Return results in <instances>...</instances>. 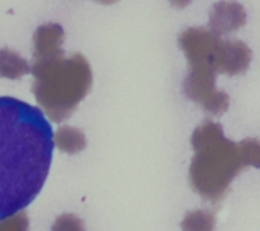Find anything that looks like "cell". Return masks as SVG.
I'll return each instance as SVG.
<instances>
[{"instance_id":"6da1fadb","label":"cell","mask_w":260,"mask_h":231,"mask_svg":"<svg viewBox=\"0 0 260 231\" xmlns=\"http://www.w3.org/2000/svg\"><path fill=\"white\" fill-rule=\"evenodd\" d=\"M53 131L42 109L0 96V220L24 211L45 185Z\"/></svg>"},{"instance_id":"9a60e30c","label":"cell","mask_w":260,"mask_h":231,"mask_svg":"<svg viewBox=\"0 0 260 231\" xmlns=\"http://www.w3.org/2000/svg\"><path fill=\"white\" fill-rule=\"evenodd\" d=\"M94 2L99 3V4L108 5V4H114V3H117V2H118V0H94Z\"/></svg>"},{"instance_id":"8fae6325","label":"cell","mask_w":260,"mask_h":231,"mask_svg":"<svg viewBox=\"0 0 260 231\" xmlns=\"http://www.w3.org/2000/svg\"><path fill=\"white\" fill-rule=\"evenodd\" d=\"M245 167L260 168V140L245 139L239 144Z\"/></svg>"},{"instance_id":"ba28073f","label":"cell","mask_w":260,"mask_h":231,"mask_svg":"<svg viewBox=\"0 0 260 231\" xmlns=\"http://www.w3.org/2000/svg\"><path fill=\"white\" fill-rule=\"evenodd\" d=\"M53 144L66 154H78L86 147V139L83 131L73 126H61L53 135Z\"/></svg>"},{"instance_id":"7a4b0ae2","label":"cell","mask_w":260,"mask_h":231,"mask_svg":"<svg viewBox=\"0 0 260 231\" xmlns=\"http://www.w3.org/2000/svg\"><path fill=\"white\" fill-rule=\"evenodd\" d=\"M194 156L189 168V183L197 194L212 203L226 197L233 180L245 169L239 144L223 135L220 123L203 122L193 131Z\"/></svg>"},{"instance_id":"8992f818","label":"cell","mask_w":260,"mask_h":231,"mask_svg":"<svg viewBox=\"0 0 260 231\" xmlns=\"http://www.w3.org/2000/svg\"><path fill=\"white\" fill-rule=\"evenodd\" d=\"M246 23V12L236 0H222L211 8L208 28L221 37L243 28Z\"/></svg>"},{"instance_id":"9c48e42d","label":"cell","mask_w":260,"mask_h":231,"mask_svg":"<svg viewBox=\"0 0 260 231\" xmlns=\"http://www.w3.org/2000/svg\"><path fill=\"white\" fill-rule=\"evenodd\" d=\"M30 73V63L10 48L0 50V78L17 80Z\"/></svg>"},{"instance_id":"4fadbf2b","label":"cell","mask_w":260,"mask_h":231,"mask_svg":"<svg viewBox=\"0 0 260 231\" xmlns=\"http://www.w3.org/2000/svg\"><path fill=\"white\" fill-rule=\"evenodd\" d=\"M51 231H85V226L83 220L78 216L73 213H63L56 218Z\"/></svg>"},{"instance_id":"30bf717a","label":"cell","mask_w":260,"mask_h":231,"mask_svg":"<svg viewBox=\"0 0 260 231\" xmlns=\"http://www.w3.org/2000/svg\"><path fill=\"white\" fill-rule=\"evenodd\" d=\"M182 231H215L216 213L210 210L188 212L182 221Z\"/></svg>"},{"instance_id":"5bb4252c","label":"cell","mask_w":260,"mask_h":231,"mask_svg":"<svg viewBox=\"0 0 260 231\" xmlns=\"http://www.w3.org/2000/svg\"><path fill=\"white\" fill-rule=\"evenodd\" d=\"M169 2L177 8H185L192 3V0H169Z\"/></svg>"},{"instance_id":"5b68a950","label":"cell","mask_w":260,"mask_h":231,"mask_svg":"<svg viewBox=\"0 0 260 231\" xmlns=\"http://www.w3.org/2000/svg\"><path fill=\"white\" fill-rule=\"evenodd\" d=\"M251 62V50L241 41H225L220 38L215 48V63L218 74L241 75Z\"/></svg>"},{"instance_id":"52a82bcc","label":"cell","mask_w":260,"mask_h":231,"mask_svg":"<svg viewBox=\"0 0 260 231\" xmlns=\"http://www.w3.org/2000/svg\"><path fill=\"white\" fill-rule=\"evenodd\" d=\"M65 38L62 27L57 23H46L36 29L33 36V60H48L63 55Z\"/></svg>"},{"instance_id":"7c38bea8","label":"cell","mask_w":260,"mask_h":231,"mask_svg":"<svg viewBox=\"0 0 260 231\" xmlns=\"http://www.w3.org/2000/svg\"><path fill=\"white\" fill-rule=\"evenodd\" d=\"M29 218L25 211L14 213L0 220V231H28Z\"/></svg>"},{"instance_id":"277c9868","label":"cell","mask_w":260,"mask_h":231,"mask_svg":"<svg viewBox=\"0 0 260 231\" xmlns=\"http://www.w3.org/2000/svg\"><path fill=\"white\" fill-rule=\"evenodd\" d=\"M220 38L203 27L187 28L178 38L180 50L188 61L185 95L212 116L225 113L230 106L229 95L218 90L216 84L218 70L215 63V48Z\"/></svg>"},{"instance_id":"3957f363","label":"cell","mask_w":260,"mask_h":231,"mask_svg":"<svg viewBox=\"0 0 260 231\" xmlns=\"http://www.w3.org/2000/svg\"><path fill=\"white\" fill-rule=\"evenodd\" d=\"M32 93L46 116L55 123L68 119L93 84L90 63L80 53L32 61Z\"/></svg>"}]
</instances>
